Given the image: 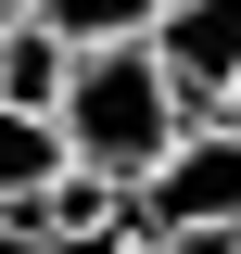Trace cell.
Returning <instances> with one entry per match:
<instances>
[{"label": "cell", "mask_w": 241, "mask_h": 254, "mask_svg": "<svg viewBox=\"0 0 241 254\" xmlns=\"http://www.w3.org/2000/svg\"><path fill=\"white\" fill-rule=\"evenodd\" d=\"M216 115H241V76H229V89H216Z\"/></svg>", "instance_id": "obj_9"}, {"label": "cell", "mask_w": 241, "mask_h": 254, "mask_svg": "<svg viewBox=\"0 0 241 254\" xmlns=\"http://www.w3.org/2000/svg\"><path fill=\"white\" fill-rule=\"evenodd\" d=\"M140 51L165 64L178 102L203 115V102L241 76V0H152V13H140Z\"/></svg>", "instance_id": "obj_4"}, {"label": "cell", "mask_w": 241, "mask_h": 254, "mask_svg": "<svg viewBox=\"0 0 241 254\" xmlns=\"http://www.w3.org/2000/svg\"><path fill=\"white\" fill-rule=\"evenodd\" d=\"M0 216H13V229H38L51 254H115L127 229H140V178H102V165H76V153H63L51 178H38L26 203H0Z\"/></svg>", "instance_id": "obj_3"}, {"label": "cell", "mask_w": 241, "mask_h": 254, "mask_svg": "<svg viewBox=\"0 0 241 254\" xmlns=\"http://www.w3.org/2000/svg\"><path fill=\"white\" fill-rule=\"evenodd\" d=\"M115 254H216V242H165V229H127Z\"/></svg>", "instance_id": "obj_8"}, {"label": "cell", "mask_w": 241, "mask_h": 254, "mask_svg": "<svg viewBox=\"0 0 241 254\" xmlns=\"http://www.w3.org/2000/svg\"><path fill=\"white\" fill-rule=\"evenodd\" d=\"M178 76L140 51V26L127 38H63V89H51V127H63V153L102 165V178H140L165 140H178Z\"/></svg>", "instance_id": "obj_1"}, {"label": "cell", "mask_w": 241, "mask_h": 254, "mask_svg": "<svg viewBox=\"0 0 241 254\" xmlns=\"http://www.w3.org/2000/svg\"><path fill=\"white\" fill-rule=\"evenodd\" d=\"M26 13H38V26H63V38H127L152 0H26Z\"/></svg>", "instance_id": "obj_7"}, {"label": "cell", "mask_w": 241, "mask_h": 254, "mask_svg": "<svg viewBox=\"0 0 241 254\" xmlns=\"http://www.w3.org/2000/svg\"><path fill=\"white\" fill-rule=\"evenodd\" d=\"M51 89H63V26H38V13H0V102L51 115Z\"/></svg>", "instance_id": "obj_5"}, {"label": "cell", "mask_w": 241, "mask_h": 254, "mask_svg": "<svg viewBox=\"0 0 241 254\" xmlns=\"http://www.w3.org/2000/svg\"><path fill=\"white\" fill-rule=\"evenodd\" d=\"M51 165H63V127H51V115H26V102H0V203H26Z\"/></svg>", "instance_id": "obj_6"}, {"label": "cell", "mask_w": 241, "mask_h": 254, "mask_svg": "<svg viewBox=\"0 0 241 254\" xmlns=\"http://www.w3.org/2000/svg\"><path fill=\"white\" fill-rule=\"evenodd\" d=\"M140 229H165V242H216V229H241V115H178V140L140 165Z\"/></svg>", "instance_id": "obj_2"}, {"label": "cell", "mask_w": 241, "mask_h": 254, "mask_svg": "<svg viewBox=\"0 0 241 254\" xmlns=\"http://www.w3.org/2000/svg\"><path fill=\"white\" fill-rule=\"evenodd\" d=\"M216 254H241V229H216Z\"/></svg>", "instance_id": "obj_10"}, {"label": "cell", "mask_w": 241, "mask_h": 254, "mask_svg": "<svg viewBox=\"0 0 241 254\" xmlns=\"http://www.w3.org/2000/svg\"><path fill=\"white\" fill-rule=\"evenodd\" d=\"M0 13H26V0H0Z\"/></svg>", "instance_id": "obj_11"}]
</instances>
